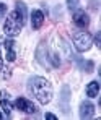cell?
I'll use <instances>...</instances> for the list:
<instances>
[{
  "instance_id": "cell-2",
  "label": "cell",
  "mask_w": 101,
  "mask_h": 120,
  "mask_svg": "<svg viewBox=\"0 0 101 120\" xmlns=\"http://www.w3.org/2000/svg\"><path fill=\"white\" fill-rule=\"evenodd\" d=\"M23 24H24V20L20 16V13L15 10V11H12V13L8 15V18L5 21V24H3V31H5L7 36L15 38V36H18L21 33Z\"/></svg>"
},
{
  "instance_id": "cell-8",
  "label": "cell",
  "mask_w": 101,
  "mask_h": 120,
  "mask_svg": "<svg viewBox=\"0 0 101 120\" xmlns=\"http://www.w3.org/2000/svg\"><path fill=\"white\" fill-rule=\"evenodd\" d=\"M44 23V13L41 10H33L31 11V26L33 29H39Z\"/></svg>"
},
{
  "instance_id": "cell-9",
  "label": "cell",
  "mask_w": 101,
  "mask_h": 120,
  "mask_svg": "<svg viewBox=\"0 0 101 120\" xmlns=\"http://www.w3.org/2000/svg\"><path fill=\"white\" fill-rule=\"evenodd\" d=\"M69 101H70V89H69V86H64L61 93V105L65 114H69Z\"/></svg>"
},
{
  "instance_id": "cell-15",
  "label": "cell",
  "mask_w": 101,
  "mask_h": 120,
  "mask_svg": "<svg viewBox=\"0 0 101 120\" xmlns=\"http://www.w3.org/2000/svg\"><path fill=\"white\" fill-rule=\"evenodd\" d=\"M83 67H85V71H86V73H91V70H93V62H85Z\"/></svg>"
},
{
  "instance_id": "cell-12",
  "label": "cell",
  "mask_w": 101,
  "mask_h": 120,
  "mask_svg": "<svg viewBox=\"0 0 101 120\" xmlns=\"http://www.w3.org/2000/svg\"><path fill=\"white\" fill-rule=\"evenodd\" d=\"M16 11L20 13V16H21V18L26 21V5H24L23 2H20V0L16 2Z\"/></svg>"
},
{
  "instance_id": "cell-1",
  "label": "cell",
  "mask_w": 101,
  "mask_h": 120,
  "mask_svg": "<svg viewBox=\"0 0 101 120\" xmlns=\"http://www.w3.org/2000/svg\"><path fill=\"white\" fill-rule=\"evenodd\" d=\"M28 91L41 104H49L52 99V84L42 76H33L28 81Z\"/></svg>"
},
{
  "instance_id": "cell-3",
  "label": "cell",
  "mask_w": 101,
  "mask_h": 120,
  "mask_svg": "<svg viewBox=\"0 0 101 120\" xmlns=\"http://www.w3.org/2000/svg\"><path fill=\"white\" fill-rule=\"evenodd\" d=\"M91 44H93V38H91L90 33L80 31V33L73 34V45H75V49L78 52H86L91 47Z\"/></svg>"
},
{
  "instance_id": "cell-16",
  "label": "cell",
  "mask_w": 101,
  "mask_h": 120,
  "mask_svg": "<svg viewBox=\"0 0 101 120\" xmlns=\"http://www.w3.org/2000/svg\"><path fill=\"white\" fill-rule=\"evenodd\" d=\"M5 13H7V5L0 2V18H3V16H5Z\"/></svg>"
},
{
  "instance_id": "cell-13",
  "label": "cell",
  "mask_w": 101,
  "mask_h": 120,
  "mask_svg": "<svg viewBox=\"0 0 101 120\" xmlns=\"http://www.w3.org/2000/svg\"><path fill=\"white\" fill-rule=\"evenodd\" d=\"M78 3H80V0H67V7H69V10H77L78 8Z\"/></svg>"
},
{
  "instance_id": "cell-5",
  "label": "cell",
  "mask_w": 101,
  "mask_h": 120,
  "mask_svg": "<svg viewBox=\"0 0 101 120\" xmlns=\"http://www.w3.org/2000/svg\"><path fill=\"white\" fill-rule=\"evenodd\" d=\"M73 24L78 28H86L90 24V18L83 10H73Z\"/></svg>"
},
{
  "instance_id": "cell-20",
  "label": "cell",
  "mask_w": 101,
  "mask_h": 120,
  "mask_svg": "<svg viewBox=\"0 0 101 120\" xmlns=\"http://www.w3.org/2000/svg\"><path fill=\"white\" fill-rule=\"evenodd\" d=\"M2 117H3V115H2V114H0V119H2Z\"/></svg>"
},
{
  "instance_id": "cell-18",
  "label": "cell",
  "mask_w": 101,
  "mask_h": 120,
  "mask_svg": "<svg viewBox=\"0 0 101 120\" xmlns=\"http://www.w3.org/2000/svg\"><path fill=\"white\" fill-rule=\"evenodd\" d=\"M46 119L47 120H57V117H56L54 114H46Z\"/></svg>"
},
{
  "instance_id": "cell-11",
  "label": "cell",
  "mask_w": 101,
  "mask_h": 120,
  "mask_svg": "<svg viewBox=\"0 0 101 120\" xmlns=\"http://www.w3.org/2000/svg\"><path fill=\"white\" fill-rule=\"evenodd\" d=\"M98 93H100V84H98V81L88 83V86H86V94H88V98H96Z\"/></svg>"
},
{
  "instance_id": "cell-6",
  "label": "cell",
  "mask_w": 101,
  "mask_h": 120,
  "mask_svg": "<svg viewBox=\"0 0 101 120\" xmlns=\"http://www.w3.org/2000/svg\"><path fill=\"white\" fill-rule=\"evenodd\" d=\"M0 105H2V110L7 114V117H10V114H12V101H10V94L5 89L0 91Z\"/></svg>"
},
{
  "instance_id": "cell-19",
  "label": "cell",
  "mask_w": 101,
  "mask_h": 120,
  "mask_svg": "<svg viewBox=\"0 0 101 120\" xmlns=\"http://www.w3.org/2000/svg\"><path fill=\"white\" fill-rule=\"evenodd\" d=\"M3 68V59H2V54H0V70Z\"/></svg>"
},
{
  "instance_id": "cell-14",
  "label": "cell",
  "mask_w": 101,
  "mask_h": 120,
  "mask_svg": "<svg viewBox=\"0 0 101 120\" xmlns=\"http://www.w3.org/2000/svg\"><path fill=\"white\" fill-rule=\"evenodd\" d=\"M51 60H52V65L54 67H59L61 65V60H59V55L57 54H51Z\"/></svg>"
},
{
  "instance_id": "cell-10",
  "label": "cell",
  "mask_w": 101,
  "mask_h": 120,
  "mask_svg": "<svg viewBox=\"0 0 101 120\" xmlns=\"http://www.w3.org/2000/svg\"><path fill=\"white\" fill-rule=\"evenodd\" d=\"M5 50H7V60L8 62H13L16 59V52H15V42L12 39L5 41Z\"/></svg>"
},
{
  "instance_id": "cell-7",
  "label": "cell",
  "mask_w": 101,
  "mask_h": 120,
  "mask_svg": "<svg viewBox=\"0 0 101 120\" xmlns=\"http://www.w3.org/2000/svg\"><path fill=\"white\" fill-rule=\"evenodd\" d=\"M95 115V105L90 101H83L80 104V117L81 119H91Z\"/></svg>"
},
{
  "instance_id": "cell-17",
  "label": "cell",
  "mask_w": 101,
  "mask_h": 120,
  "mask_svg": "<svg viewBox=\"0 0 101 120\" xmlns=\"http://www.w3.org/2000/svg\"><path fill=\"white\" fill-rule=\"evenodd\" d=\"M95 42H96V45H98V47H101V34H100V33L96 34V38H95Z\"/></svg>"
},
{
  "instance_id": "cell-4",
  "label": "cell",
  "mask_w": 101,
  "mask_h": 120,
  "mask_svg": "<svg viewBox=\"0 0 101 120\" xmlns=\"http://www.w3.org/2000/svg\"><path fill=\"white\" fill-rule=\"evenodd\" d=\"M15 107L21 110V112H26V114H38V107L34 102H31L26 98H16L15 101Z\"/></svg>"
}]
</instances>
